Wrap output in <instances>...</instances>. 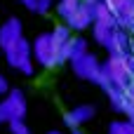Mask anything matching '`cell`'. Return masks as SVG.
<instances>
[{"instance_id": "44dd1931", "label": "cell", "mask_w": 134, "mask_h": 134, "mask_svg": "<svg viewBox=\"0 0 134 134\" xmlns=\"http://www.w3.org/2000/svg\"><path fill=\"white\" fill-rule=\"evenodd\" d=\"M21 5H24L26 9H31V12L38 9V0H21Z\"/></svg>"}, {"instance_id": "3957f363", "label": "cell", "mask_w": 134, "mask_h": 134, "mask_svg": "<svg viewBox=\"0 0 134 134\" xmlns=\"http://www.w3.org/2000/svg\"><path fill=\"white\" fill-rule=\"evenodd\" d=\"M33 59H35L38 66H42V68H52V66H57L52 33H42V35H38V38L33 40Z\"/></svg>"}, {"instance_id": "277c9868", "label": "cell", "mask_w": 134, "mask_h": 134, "mask_svg": "<svg viewBox=\"0 0 134 134\" xmlns=\"http://www.w3.org/2000/svg\"><path fill=\"white\" fill-rule=\"evenodd\" d=\"M71 26L68 24H59L54 26L49 33H52V42H54V57H57V66H64L68 64V45H71Z\"/></svg>"}, {"instance_id": "8fae6325", "label": "cell", "mask_w": 134, "mask_h": 134, "mask_svg": "<svg viewBox=\"0 0 134 134\" xmlns=\"http://www.w3.org/2000/svg\"><path fill=\"white\" fill-rule=\"evenodd\" d=\"M115 28H118V26H108V24L94 21V24H92V35H94V40H97L101 47H108L111 35H113V31H115Z\"/></svg>"}, {"instance_id": "6da1fadb", "label": "cell", "mask_w": 134, "mask_h": 134, "mask_svg": "<svg viewBox=\"0 0 134 134\" xmlns=\"http://www.w3.org/2000/svg\"><path fill=\"white\" fill-rule=\"evenodd\" d=\"M31 54H33V45L26 40V38H19L12 47L5 49V57H7V64L16 71H21L24 75H33L35 73V64L31 61Z\"/></svg>"}, {"instance_id": "d6986e66", "label": "cell", "mask_w": 134, "mask_h": 134, "mask_svg": "<svg viewBox=\"0 0 134 134\" xmlns=\"http://www.w3.org/2000/svg\"><path fill=\"white\" fill-rule=\"evenodd\" d=\"M0 122H9V111H7L5 101H0Z\"/></svg>"}, {"instance_id": "ac0fdd59", "label": "cell", "mask_w": 134, "mask_h": 134, "mask_svg": "<svg viewBox=\"0 0 134 134\" xmlns=\"http://www.w3.org/2000/svg\"><path fill=\"white\" fill-rule=\"evenodd\" d=\"M49 9H54V0H38V14H49Z\"/></svg>"}, {"instance_id": "ba28073f", "label": "cell", "mask_w": 134, "mask_h": 134, "mask_svg": "<svg viewBox=\"0 0 134 134\" xmlns=\"http://www.w3.org/2000/svg\"><path fill=\"white\" fill-rule=\"evenodd\" d=\"M21 21L16 19V16H12V19H7L2 26H0V47L2 49H7V47H12L19 38H24L21 35Z\"/></svg>"}, {"instance_id": "ffe728a7", "label": "cell", "mask_w": 134, "mask_h": 134, "mask_svg": "<svg viewBox=\"0 0 134 134\" xmlns=\"http://www.w3.org/2000/svg\"><path fill=\"white\" fill-rule=\"evenodd\" d=\"M9 92V82H7V78L0 73V94H7Z\"/></svg>"}, {"instance_id": "2e32d148", "label": "cell", "mask_w": 134, "mask_h": 134, "mask_svg": "<svg viewBox=\"0 0 134 134\" xmlns=\"http://www.w3.org/2000/svg\"><path fill=\"white\" fill-rule=\"evenodd\" d=\"M78 5H80V0H59V5H57L54 9H57V14H59L61 19H66Z\"/></svg>"}, {"instance_id": "52a82bcc", "label": "cell", "mask_w": 134, "mask_h": 134, "mask_svg": "<svg viewBox=\"0 0 134 134\" xmlns=\"http://www.w3.org/2000/svg\"><path fill=\"white\" fill-rule=\"evenodd\" d=\"M5 106L9 111V120H19L26 115V94L21 90H9L7 97H5Z\"/></svg>"}, {"instance_id": "7c38bea8", "label": "cell", "mask_w": 134, "mask_h": 134, "mask_svg": "<svg viewBox=\"0 0 134 134\" xmlns=\"http://www.w3.org/2000/svg\"><path fill=\"white\" fill-rule=\"evenodd\" d=\"M94 21H101V24H108V26H118L115 14L108 9V5H106L104 0H99V2L94 5Z\"/></svg>"}, {"instance_id": "9a60e30c", "label": "cell", "mask_w": 134, "mask_h": 134, "mask_svg": "<svg viewBox=\"0 0 134 134\" xmlns=\"http://www.w3.org/2000/svg\"><path fill=\"white\" fill-rule=\"evenodd\" d=\"M94 85H99L104 92L108 90V87H113V80H111V75H108V71H106V66L101 64V68H99V73H97V78L92 80Z\"/></svg>"}, {"instance_id": "9c48e42d", "label": "cell", "mask_w": 134, "mask_h": 134, "mask_svg": "<svg viewBox=\"0 0 134 134\" xmlns=\"http://www.w3.org/2000/svg\"><path fill=\"white\" fill-rule=\"evenodd\" d=\"M92 118H94V106L80 104V106H75L73 111H68V113L64 115V122H66L71 130H80V125H85V122L92 120Z\"/></svg>"}, {"instance_id": "8992f818", "label": "cell", "mask_w": 134, "mask_h": 134, "mask_svg": "<svg viewBox=\"0 0 134 134\" xmlns=\"http://www.w3.org/2000/svg\"><path fill=\"white\" fill-rule=\"evenodd\" d=\"M71 68H73V73H75L78 78H82V80H94L97 73H99V68H101V61H99L92 52H87L85 57L71 61Z\"/></svg>"}, {"instance_id": "5bb4252c", "label": "cell", "mask_w": 134, "mask_h": 134, "mask_svg": "<svg viewBox=\"0 0 134 134\" xmlns=\"http://www.w3.org/2000/svg\"><path fill=\"white\" fill-rule=\"evenodd\" d=\"M108 134H134V122L127 118V120H115L111 125V132Z\"/></svg>"}, {"instance_id": "7402d4cb", "label": "cell", "mask_w": 134, "mask_h": 134, "mask_svg": "<svg viewBox=\"0 0 134 134\" xmlns=\"http://www.w3.org/2000/svg\"><path fill=\"white\" fill-rule=\"evenodd\" d=\"M82 2H90V5H97L99 0H82Z\"/></svg>"}, {"instance_id": "cb8c5ba5", "label": "cell", "mask_w": 134, "mask_h": 134, "mask_svg": "<svg viewBox=\"0 0 134 134\" xmlns=\"http://www.w3.org/2000/svg\"><path fill=\"white\" fill-rule=\"evenodd\" d=\"M75 134H82V132H80V130H75Z\"/></svg>"}, {"instance_id": "4fadbf2b", "label": "cell", "mask_w": 134, "mask_h": 134, "mask_svg": "<svg viewBox=\"0 0 134 134\" xmlns=\"http://www.w3.org/2000/svg\"><path fill=\"white\" fill-rule=\"evenodd\" d=\"M85 54H87V40L80 38V35H73L71 45H68V61H75V59H80Z\"/></svg>"}, {"instance_id": "5b68a950", "label": "cell", "mask_w": 134, "mask_h": 134, "mask_svg": "<svg viewBox=\"0 0 134 134\" xmlns=\"http://www.w3.org/2000/svg\"><path fill=\"white\" fill-rule=\"evenodd\" d=\"M73 31H85V28H92V24H94V5H90V2H82L80 0V5L64 19Z\"/></svg>"}, {"instance_id": "30bf717a", "label": "cell", "mask_w": 134, "mask_h": 134, "mask_svg": "<svg viewBox=\"0 0 134 134\" xmlns=\"http://www.w3.org/2000/svg\"><path fill=\"white\" fill-rule=\"evenodd\" d=\"M108 54H127L132 49V40H130V33L127 28H115L113 35H111V42H108Z\"/></svg>"}, {"instance_id": "7a4b0ae2", "label": "cell", "mask_w": 134, "mask_h": 134, "mask_svg": "<svg viewBox=\"0 0 134 134\" xmlns=\"http://www.w3.org/2000/svg\"><path fill=\"white\" fill-rule=\"evenodd\" d=\"M104 66H106V71H108L115 87H127L134 80V66H132L130 52L127 54H111Z\"/></svg>"}, {"instance_id": "e0dca14e", "label": "cell", "mask_w": 134, "mask_h": 134, "mask_svg": "<svg viewBox=\"0 0 134 134\" xmlns=\"http://www.w3.org/2000/svg\"><path fill=\"white\" fill-rule=\"evenodd\" d=\"M9 132L12 134H31V127L24 122V118H19V120H9Z\"/></svg>"}, {"instance_id": "603a6c76", "label": "cell", "mask_w": 134, "mask_h": 134, "mask_svg": "<svg viewBox=\"0 0 134 134\" xmlns=\"http://www.w3.org/2000/svg\"><path fill=\"white\" fill-rule=\"evenodd\" d=\"M47 134H64V132H57V130H52V132H47Z\"/></svg>"}]
</instances>
